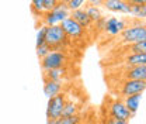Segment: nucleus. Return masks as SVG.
I'll return each instance as SVG.
<instances>
[{
  "label": "nucleus",
  "mask_w": 146,
  "mask_h": 124,
  "mask_svg": "<svg viewBox=\"0 0 146 124\" xmlns=\"http://www.w3.org/2000/svg\"><path fill=\"white\" fill-rule=\"evenodd\" d=\"M69 17H70V10H69L68 4L59 3L54 10H51L48 13H44L41 21H42L44 25L52 27V25H60L66 18Z\"/></svg>",
  "instance_id": "obj_1"
},
{
  "label": "nucleus",
  "mask_w": 146,
  "mask_h": 124,
  "mask_svg": "<svg viewBox=\"0 0 146 124\" xmlns=\"http://www.w3.org/2000/svg\"><path fill=\"white\" fill-rule=\"evenodd\" d=\"M119 38H121V42L127 44V45L141 42V41H146V24H143L141 21L138 24L129 25L119 34Z\"/></svg>",
  "instance_id": "obj_2"
},
{
  "label": "nucleus",
  "mask_w": 146,
  "mask_h": 124,
  "mask_svg": "<svg viewBox=\"0 0 146 124\" xmlns=\"http://www.w3.org/2000/svg\"><path fill=\"white\" fill-rule=\"evenodd\" d=\"M68 37L63 33L60 25H52L48 27L46 37H45V44H48L52 51H62V48L68 44Z\"/></svg>",
  "instance_id": "obj_3"
},
{
  "label": "nucleus",
  "mask_w": 146,
  "mask_h": 124,
  "mask_svg": "<svg viewBox=\"0 0 146 124\" xmlns=\"http://www.w3.org/2000/svg\"><path fill=\"white\" fill-rule=\"evenodd\" d=\"M66 103V95L59 93L55 97L48 99V106H46V119L48 120H58L62 117L63 107Z\"/></svg>",
  "instance_id": "obj_4"
},
{
  "label": "nucleus",
  "mask_w": 146,
  "mask_h": 124,
  "mask_svg": "<svg viewBox=\"0 0 146 124\" xmlns=\"http://www.w3.org/2000/svg\"><path fill=\"white\" fill-rule=\"evenodd\" d=\"M66 64V55L63 51H51L45 58L41 59V68L42 71H51L56 68H62Z\"/></svg>",
  "instance_id": "obj_5"
},
{
  "label": "nucleus",
  "mask_w": 146,
  "mask_h": 124,
  "mask_svg": "<svg viewBox=\"0 0 146 124\" xmlns=\"http://www.w3.org/2000/svg\"><path fill=\"white\" fill-rule=\"evenodd\" d=\"M129 25H131V21H128V20H122V18H118V17H110L107 18L104 33L111 37H117Z\"/></svg>",
  "instance_id": "obj_6"
},
{
  "label": "nucleus",
  "mask_w": 146,
  "mask_h": 124,
  "mask_svg": "<svg viewBox=\"0 0 146 124\" xmlns=\"http://www.w3.org/2000/svg\"><path fill=\"white\" fill-rule=\"evenodd\" d=\"M146 90V82L145 80H124L122 86H121V96L128 97V96H133V95H142Z\"/></svg>",
  "instance_id": "obj_7"
},
{
  "label": "nucleus",
  "mask_w": 146,
  "mask_h": 124,
  "mask_svg": "<svg viewBox=\"0 0 146 124\" xmlns=\"http://www.w3.org/2000/svg\"><path fill=\"white\" fill-rule=\"evenodd\" d=\"M60 27H62V30H63V33L66 34L68 38H80V37L84 34V28L80 25V24H77L72 17L66 18L62 24H60Z\"/></svg>",
  "instance_id": "obj_8"
},
{
  "label": "nucleus",
  "mask_w": 146,
  "mask_h": 124,
  "mask_svg": "<svg viewBox=\"0 0 146 124\" xmlns=\"http://www.w3.org/2000/svg\"><path fill=\"white\" fill-rule=\"evenodd\" d=\"M110 114L111 117H115V119H121V120H127L129 121L133 116L129 113V110L127 109V106L124 105V102L122 100H114L111 105H110Z\"/></svg>",
  "instance_id": "obj_9"
},
{
  "label": "nucleus",
  "mask_w": 146,
  "mask_h": 124,
  "mask_svg": "<svg viewBox=\"0 0 146 124\" xmlns=\"http://www.w3.org/2000/svg\"><path fill=\"white\" fill-rule=\"evenodd\" d=\"M104 9L112 11V13H121V14H131V7L127 0H106L104 1Z\"/></svg>",
  "instance_id": "obj_10"
},
{
  "label": "nucleus",
  "mask_w": 146,
  "mask_h": 124,
  "mask_svg": "<svg viewBox=\"0 0 146 124\" xmlns=\"http://www.w3.org/2000/svg\"><path fill=\"white\" fill-rule=\"evenodd\" d=\"M70 17L77 23V24H80L84 30L86 28H91L93 27V21L90 20L89 17V14L86 13V10L82 7V9H77V10H73L70 11Z\"/></svg>",
  "instance_id": "obj_11"
},
{
  "label": "nucleus",
  "mask_w": 146,
  "mask_h": 124,
  "mask_svg": "<svg viewBox=\"0 0 146 124\" xmlns=\"http://www.w3.org/2000/svg\"><path fill=\"white\" fill-rule=\"evenodd\" d=\"M124 78L127 80H145L146 82V65L127 68Z\"/></svg>",
  "instance_id": "obj_12"
},
{
  "label": "nucleus",
  "mask_w": 146,
  "mask_h": 124,
  "mask_svg": "<svg viewBox=\"0 0 146 124\" xmlns=\"http://www.w3.org/2000/svg\"><path fill=\"white\" fill-rule=\"evenodd\" d=\"M44 93L48 99L55 97L56 95L62 93V82H55V80H46L44 79Z\"/></svg>",
  "instance_id": "obj_13"
},
{
  "label": "nucleus",
  "mask_w": 146,
  "mask_h": 124,
  "mask_svg": "<svg viewBox=\"0 0 146 124\" xmlns=\"http://www.w3.org/2000/svg\"><path fill=\"white\" fill-rule=\"evenodd\" d=\"M124 62L128 68L143 66V65H146V54H128Z\"/></svg>",
  "instance_id": "obj_14"
},
{
  "label": "nucleus",
  "mask_w": 146,
  "mask_h": 124,
  "mask_svg": "<svg viewBox=\"0 0 146 124\" xmlns=\"http://www.w3.org/2000/svg\"><path fill=\"white\" fill-rule=\"evenodd\" d=\"M141 100H142V95H133V96H128L124 97V105L127 106V109L129 110V113L133 116L141 105Z\"/></svg>",
  "instance_id": "obj_15"
},
{
  "label": "nucleus",
  "mask_w": 146,
  "mask_h": 124,
  "mask_svg": "<svg viewBox=\"0 0 146 124\" xmlns=\"http://www.w3.org/2000/svg\"><path fill=\"white\" fill-rule=\"evenodd\" d=\"M66 75V68H56V69H51V71L44 72V79L46 80H55V82H62V78Z\"/></svg>",
  "instance_id": "obj_16"
},
{
  "label": "nucleus",
  "mask_w": 146,
  "mask_h": 124,
  "mask_svg": "<svg viewBox=\"0 0 146 124\" xmlns=\"http://www.w3.org/2000/svg\"><path fill=\"white\" fill-rule=\"evenodd\" d=\"M84 10H86V13L89 14V17H90V20L93 21V24L96 23V21H98L100 18H103L104 16H103V11H101V9L100 7H94V6H86L84 7Z\"/></svg>",
  "instance_id": "obj_17"
},
{
  "label": "nucleus",
  "mask_w": 146,
  "mask_h": 124,
  "mask_svg": "<svg viewBox=\"0 0 146 124\" xmlns=\"http://www.w3.org/2000/svg\"><path fill=\"white\" fill-rule=\"evenodd\" d=\"M76 114H79V106H77L74 102L66 100L65 107H63L62 117H72V116H76Z\"/></svg>",
  "instance_id": "obj_18"
},
{
  "label": "nucleus",
  "mask_w": 146,
  "mask_h": 124,
  "mask_svg": "<svg viewBox=\"0 0 146 124\" xmlns=\"http://www.w3.org/2000/svg\"><path fill=\"white\" fill-rule=\"evenodd\" d=\"M31 13L36 18H42V16H44V0H31Z\"/></svg>",
  "instance_id": "obj_19"
},
{
  "label": "nucleus",
  "mask_w": 146,
  "mask_h": 124,
  "mask_svg": "<svg viewBox=\"0 0 146 124\" xmlns=\"http://www.w3.org/2000/svg\"><path fill=\"white\" fill-rule=\"evenodd\" d=\"M127 50L129 54H146V41H141V42H135L127 45Z\"/></svg>",
  "instance_id": "obj_20"
},
{
  "label": "nucleus",
  "mask_w": 146,
  "mask_h": 124,
  "mask_svg": "<svg viewBox=\"0 0 146 124\" xmlns=\"http://www.w3.org/2000/svg\"><path fill=\"white\" fill-rule=\"evenodd\" d=\"M131 16L136 20H146V4L142 6H132L131 7Z\"/></svg>",
  "instance_id": "obj_21"
},
{
  "label": "nucleus",
  "mask_w": 146,
  "mask_h": 124,
  "mask_svg": "<svg viewBox=\"0 0 146 124\" xmlns=\"http://www.w3.org/2000/svg\"><path fill=\"white\" fill-rule=\"evenodd\" d=\"M46 30H48V25H41L38 33H36V42H35V48L41 47L45 44V37H46Z\"/></svg>",
  "instance_id": "obj_22"
},
{
  "label": "nucleus",
  "mask_w": 146,
  "mask_h": 124,
  "mask_svg": "<svg viewBox=\"0 0 146 124\" xmlns=\"http://www.w3.org/2000/svg\"><path fill=\"white\" fill-rule=\"evenodd\" d=\"M82 123V117L80 114H76V116H72V117H60L58 119L55 124H80Z\"/></svg>",
  "instance_id": "obj_23"
},
{
  "label": "nucleus",
  "mask_w": 146,
  "mask_h": 124,
  "mask_svg": "<svg viewBox=\"0 0 146 124\" xmlns=\"http://www.w3.org/2000/svg\"><path fill=\"white\" fill-rule=\"evenodd\" d=\"M51 51H52V48H51L48 44H44V45H41V47L36 48V56H38L39 59H42V58H45Z\"/></svg>",
  "instance_id": "obj_24"
},
{
  "label": "nucleus",
  "mask_w": 146,
  "mask_h": 124,
  "mask_svg": "<svg viewBox=\"0 0 146 124\" xmlns=\"http://www.w3.org/2000/svg\"><path fill=\"white\" fill-rule=\"evenodd\" d=\"M59 3H60L59 0H44V13H48V11L54 10Z\"/></svg>",
  "instance_id": "obj_25"
},
{
  "label": "nucleus",
  "mask_w": 146,
  "mask_h": 124,
  "mask_svg": "<svg viewBox=\"0 0 146 124\" xmlns=\"http://www.w3.org/2000/svg\"><path fill=\"white\" fill-rule=\"evenodd\" d=\"M87 0H70L69 1V4H68V7H69V10L73 11V10H77V9H82L83 7V4L86 3Z\"/></svg>",
  "instance_id": "obj_26"
},
{
  "label": "nucleus",
  "mask_w": 146,
  "mask_h": 124,
  "mask_svg": "<svg viewBox=\"0 0 146 124\" xmlns=\"http://www.w3.org/2000/svg\"><path fill=\"white\" fill-rule=\"evenodd\" d=\"M103 124H129V121L127 120H121V119H115V117H111V116H107L104 119Z\"/></svg>",
  "instance_id": "obj_27"
},
{
  "label": "nucleus",
  "mask_w": 146,
  "mask_h": 124,
  "mask_svg": "<svg viewBox=\"0 0 146 124\" xmlns=\"http://www.w3.org/2000/svg\"><path fill=\"white\" fill-rule=\"evenodd\" d=\"M106 23H107V17H103V18H100L98 21H96L94 25H96L97 31H104V28H106Z\"/></svg>",
  "instance_id": "obj_28"
},
{
  "label": "nucleus",
  "mask_w": 146,
  "mask_h": 124,
  "mask_svg": "<svg viewBox=\"0 0 146 124\" xmlns=\"http://www.w3.org/2000/svg\"><path fill=\"white\" fill-rule=\"evenodd\" d=\"M106 0H89V6H94V7H100L104 4Z\"/></svg>",
  "instance_id": "obj_29"
},
{
  "label": "nucleus",
  "mask_w": 146,
  "mask_h": 124,
  "mask_svg": "<svg viewBox=\"0 0 146 124\" xmlns=\"http://www.w3.org/2000/svg\"><path fill=\"white\" fill-rule=\"evenodd\" d=\"M129 4L132 6H142V4H146V0H127Z\"/></svg>",
  "instance_id": "obj_30"
},
{
  "label": "nucleus",
  "mask_w": 146,
  "mask_h": 124,
  "mask_svg": "<svg viewBox=\"0 0 146 124\" xmlns=\"http://www.w3.org/2000/svg\"><path fill=\"white\" fill-rule=\"evenodd\" d=\"M59 1H60V3H63V4H69V1H70V0H59Z\"/></svg>",
  "instance_id": "obj_31"
},
{
  "label": "nucleus",
  "mask_w": 146,
  "mask_h": 124,
  "mask_svg": "<svg viewBox=\"0 0 146 124\" xmlns=\"http://www.w3.org/2000/svg\"><path fill=\"white\" fill-rule=\"evenodd\" d=\"M56 120H46V124H55Z\"/></svg>",
  "instance_id": "obj_32"
},
{
  "label": "nucleus",
  "mask_w": 146,
  "mask_h": 124,
  "mask_svg": "<svg viewBox=\"0 0 146 124\" xmlns=\"http://www.w3.org/2000/svg\"><path fill=\"white\" fill-rule=\"evenodd\" d=\"M80 124H86V123H83V121H82V123H80Z\"/></svg>",
  "instance_id": "obj_33"
}]
</instances>
